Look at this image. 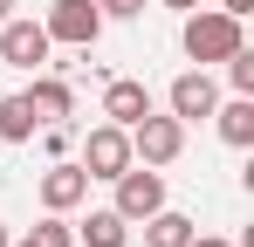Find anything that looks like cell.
I'll use <instances>...</instances> for the list:
<instances>
[{"label":"cell","instance_id":"1","mask_svg":"<svg viewBox=\"0 0 254 247\" xmlns=\"http://www.w3.org/2000/svg\"><path fill=\"white\" fill-rule=\"evenodd\" d=\"M186 55L206 69V62H227L234 48H248V35H241V21L234 14H220V7H186Z\"/></svg>","mask_w":254,"mask_h":247},{"label":"cell","instance_id":"2","mask_svg":"<svg viewBox=\"0 0 254 247\" xmlns=\"http://www.w3.org/2000/svg\"><path fill=\"white\" fill-rule=\"evenodd\" d=\"M110 185H117V213H124L130 227H137V220H151V213L165 206V172H158V165H137V158H130Z\"/></svg>","mask_w":254,"mask_h":247},{"label":"cell","instance_id":"3","mask_svg":"<svg viewBox=\"0 0 254 247\" xmlns=\"http://www.w3.org/2000/svg\"><path fill=\"white\" fill-rule=\"evenodd\" d=\"M179 151H186V124H179V117L144 110V117L130 124V158H137V165H172Z\"/></svg>","mask_w":254,"mask_h":247},{"label":"cell","instance_id":"4","mask_svg":"<svg viewBox=\"0 0 254 247\" xmlns=\"http://www.w3.org/2000/svg\"><path fill=\"white\" fill-rule=\"evenodd\" d=\"M48 41H62V48H96V35H103V14H96V0H55L42 14Z\"/></svg>","mask_w":254,"mask_h":247},{"label":"cell","instance_id":"5","mask_svg":"<svg viewBox=\"0 0 254 247\" xmlns=\"http://www.w3.org/2000/svg\"><path fill=\"white\" fill-rule=\"evenodd\" d=\"M48 48H55V41H48L42 21H14V14L0 21V62H7V69H42Z\"/></svg>","mask_w":254,"mask_h":247},{"label":"cell","instance_id":"6","mask_svg":"<svg viewBox=\"0 0 254 247\" xmlns=\"http://www.w3.org/2000/svg\"><path fill=\"white\" fill-rule=\"evenodd\" d=\"M124 165H130V130L124 124H96L83 137V172L89 179H117Z\"/></svg>","mask_w":254,"mask_h":247},{"label":"cell","instance_id":"7","mask_svg":"<svg viewBox=\"0 0 254 247\" xmlns=\"http://www.w3.org/2000/svg\"><path fill=\"white\" fill-rule=\"evenodd\" d=\"M35 192H42V213H76V206L89 199V172H83V165H69V158H55V165L42 172Z\"/></svg>","mask_w":254,"mask_h":247},{"label":"cell","instance_id":"8","mask_svg":"<svg viewBox=\"0 0 254 247\" xmlns=\"http://www.w3.org/2000/svg\"><path fill=\"white\" fill-rule=\"evenodd\" d=\"M165 103H172L179 124H199V117H213V103H220V82H213L206 69H186V76L165 89Z\"/></svg>","mask_w":254,"mask_h":247},{"label":"cell","instance_id":"9","mask_svg":"<svg viewBox=\"0 0 254 247\" xmlns=\"http://www.w3.org/2000/svg\"><path fill=\"white\" fill-rule=\"evenodd\" d=\"M124 241H130V220L117 206H89L76 220V247H124Z\"/></svg>","mask_w":254,"mask_h":247},{"label":"cell","instance_id":"10","mask_svg":"<svg viewBox=\"0 0 254 247\" xmlns=\"http://www.w3.org/2000/svg\"><path fill=\"white\" fill-rule=\"evenodd\" d=\"M144 110H151V89H144L137 76H117L110 89H103V117H110V124H124V130H130Z\"/></svg>","mask_w":254,"mask_h":247},{"label":"cell","instance_id":"11","mask_svg":"<svg viewBox=\"0 0 254 247\" xmlns=\"http://www.w3.org/2000/svg\"><path fill=\"white\" fill-rule=\"evenodd\" d=\"M213 124H220V137H227L234 151H248V144H254V96H227V103H213Z\"/></svg>","mask_w":254,"mask_h":247},{"label":"cell","instance_id":"12","mask_svg":"<svg viewBox=\"0 0 254 247\" xmlns=\"http://www.w3.org/2000/svg\"><path fill=\"white\" fill-rule=\"evenodd\" d=\"M21 96L35 103V117H42V124H62L69 110H76V89H69L62 76H35V89H21Z\"/></svg>","mask_w":254,"mask_h":247},{"label":"cell","instance_id":"13","mask_svg":"<svg viewBox=\"0 0 254 247\" xmlns=\"http://www.w3.org/2000/svg\"><path fill=\"white\" fill-rule=\"evenodd\" d=\"M192 234H199V227H192L186 213H172V206H158V213L144 220V247H186Z\"/></svg>","mask_w":254,"mask_h":247},{"label":"cell","instance_id":"14","mask_svg":"<svg viewBox=\"0 0 254 247\" xmlns=\"http://www.w3.org/2000/svg\"><path fill=\"white\" fill-rule=\"evenodd\" d=\"M35 130H42V117H35L28 96H0V137H7V144H28Z\"/></svg>","mask_w":254,"mask_h":247},{"label":"cell","instance_id":"15","mask_svg":"<svg viewBox=\"0 0 254 247\" xmlns=\"http://www.w3.org/2000/svg\"><path fill=\"white\" fill-rule=\"evenodd\" d=\"M28 241H35V247H76V227H69L62 213H48V220L35 227V234H28Z\"/></svg>","mask_w":254,"mask_h":247},{"label":"cell","instance_id":"16","mask_svg":"<svg viewBox=\"0 0 254 247\" xmlns=\"http://www.w3.org/2000/svg\"><path fill=\"white\" fill-rule=\"evenodd\" d=\"M227 82H234V96H254V55H248V48L227 55Z\"/></svg>","mask_w":254,"mask_h":247},{"label":"cell","instance_id":"17","mask_svg":"<svg viewBox=\"0 0 254 247\" xmlns=\"http://www.w3.org/2000/svg\"><path fill=\"white\" fill-rule=\"evenodd\" d=\"M96 14H103V21H137L144 0H96Z\"/></svg>","mask_w":254,"mask_h":247},{"label":"cell","instance_id":"18","mask_svg":"<svg viewBox=\"0 0 254 247\" xmlns=\"http://www.w3.org/2000/svg\"><path fill=\"white\" fill-rule=\"evenodd\" d=\"M42 137H48V151H55V158L69 151V124H42Z\"/></svg>","mask_w":254,"mask_h":247},{"label":"cell","instance_id":"19","mask_svg":"<svg viewBox=\"0 0 254 247\" xmlns=\"http://www.w3.org/2000/svg\"><path fill=\"white\" fill-rule=\"evenodd\" d=\"M220 14H234V21H248V14H254V0H220Z\"/></svg>","mask_w":254,"mask_h":247},{"label":"cell","instance_id":"20","mask_svg":"<svg viewBox=\"0 0 254 247\" xmlns=\"http://www.w3.org/2000/svg\"><path fill=\"white\" fill-rule=\"evenodd\" d=\"M186 247H234V241H220V234H192Z\"/></svg>","mask_w":254,"mask_h":247},{"label":"cell","instance_id":"21","mask_svg":"<svg viewBox=\"0 0 254 247\" xmlns=\"http://www.w3.org/2000/svg\"><path fill=\"white\" fill-rule=\"evenodd\" d=\"M0 247H14V234H7V220H0Z\"/></svg>","mask_w":254,"mask_h":247},{"label":"cell","instance_id":"22","mask_svg":"<svg viewBox=\"0 0 254 247\" xmlns=\"http://www.w3.org/2000/svg\"><path fill=\"white\" fill-rule=\"evenodd\" d=\"M7 14H14V0H0V21H7Z\"/></svg>","mask_w":254,"mask_h":247},{"label":"cell","instance_id":"23","mask_svg":"<svg viewBox=\"0 0 254 247\" xmlns=\"http://www.w3.org/2000/svg\"><path fill=\"white\" fill-rule=\"evenodd\" d=\"M165 7H199V0H165Z\"/></svg>","mask_w":254,"mask_h":247},{"label":"cell","instance_id":"24","mask_svg":"<svg viewBox=\"0 0 254 247\" xmlns=\"http://www.w3.org/2000/svg\"><path fill=\"white\" fill-rule=\"evenodd\" d=\"M14 247H35V241H14Z\"/></svg>","mask_w":254,"mask_h":247}]
</instances>
